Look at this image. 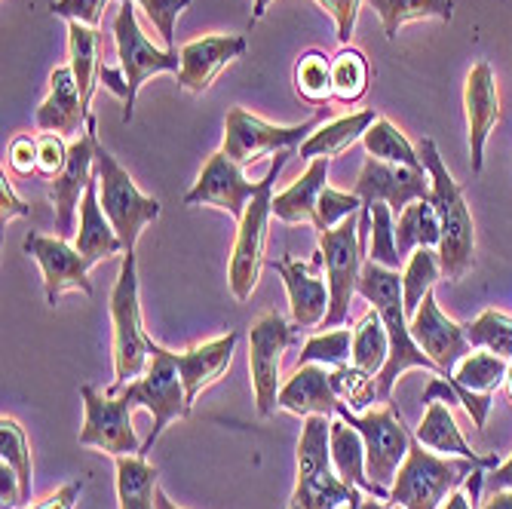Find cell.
Segmentation results:
<instances>
[{
	"label": "cell",
	"instance_id": "cell-1",
	"mask_svg": "<svg viewBox=\"0 0 512 509\" xmlns=\"http://www.w3.org/2000/svg\"><path fill=\"white\" fill-rule=\"evenodd\" d=\"M356 295H362L368 304H375L390 335V359L384 365V372L378 375L381 402H393V387L408 368H430V372L442 375L439 365L411 338V322L405 316V301H402V276L396 270H387L365 258Z\"/></svg>",
	"mask_w": 512,
	"mask_h": 509
},
{
	"label": "cell",
	"instance_id": "cell-2",
	"mask_svg": "<svg viewBox=\"0 0 512 509\" xmlns=\"http://www.w3.org/2000/svg\"><path fill=\"white\" fill-rule=\"evenodd\" d=\"M417 154H421V163L430 172V181H433L430 203H433V209L439 215V227H442L439 267H442L448 283H460L463 276L470 273L473 258H476L473 215H470L467 200H463L460 184L448 175V169L442 163V154H439L433 138H421V145H417Z\"/></svg>",
	"mask_w": 512,
	"mask_h": 509
},
{
	"label": "cell",
	"instance_id": "cell-3",
	"mask_svg": "<svg viewBox=\"0 0 512 509\" xmlns=\"http://www.w3.org/2000/svg\"><path fill=\"white\" fill-rule=\"evenodd\" d=\"M473 470H494V464H479L467 457H439L411 439L408 457L390 488V503L405 509H439L460 485H467Z\"/></svg>",
	"mask_w": 512,
	"mask_h": 509
},
{
	"label": "cell",
	"instance_id": "cell-4",
	"mask_svg": "<svg viewBox=\"0 0 512 509\" xmlns=\"http://www.w3.org/2000/svg\"><path fill=\"white\" fill-rule=\"evenodd\" d=\"M111 326H114V384L108 393H120L129 381L142 378L151 365L154 341L142 322V301H138V270L135 252H123L120 276L111 292Z\"/></svg>",
	"mask_w": 512,
	"mask_h": 509
},
{
	"label": "cell",
	"instance_id": "cell-5",
	"mask_svg": "<svg viewBox=\"0 0 512 509\" xmlns=\"http://www.w3.org/2000/svg\"><path fill=\"white\" fill-rule=\"evenodd\" d=\"M329 430L332 418H322V414L304 418L298 442V482L289 509H338L359 494V488L347 485L332 467Z\"/></svg>",
	"mask_w": 512,
	"mask_h": 509
},
{
	"label": "cell",
	"instance_id": "cell-6",
	"mask_svg": "<svg viewBox=\"0 0 512 509\" xmlns=\"http://www.w3.org/2000/svg\"><path fill=\"white\" fill-rule=\"evenodd\" d=\"M289 157H295V151H279L267 169V175L261 178L258 194L249 200L246 215L240 218V230H237V243H234V255H230V292H234L237 301H249L261 267L267 264V224L273 215V181L283 172V166L289 163Z\"/></svg>",
	"mask_w": 512,
	"mask_h": 509
},
{
	"label": "cell",
	"instance_id": "cell-7",
	"mask_svg": "<svg viewBox=\"0 0 512 509\" xmlns=\"http://www.w3.org/2000/svg\"><path fill=\"white\" fill-rule=\"evenodd\" d=\"M96 175H99L102 209L117 230L123 252H135V243L142 237V230L160 218V203L135 188L129 172L99 142V132H96Z\"/></svg>",
	"mask_w": 512,
	"mask_h": 509
},
{
	"label": "cell",
	"instance_id": "cell-8",
	"mask_svg": "<svg viewBox=\"0 0 512 509\" xmlns=\"http://www.w3.org/2000/svg\"><path fill=\"white\" fill-rule=\"evenodd\" d=\"M338 418L344 424H350L362 442H365V467H368V479L381 485V488H393L399 467L405 464L408 448H411V436L399 418V411L393 402H387L384 408H368L365 414L350 411L347 405L338 402Z\"/></svg>",
	"mask_w": 512,
	"mask_h": 509
},
{
	"label": "cell",
	"instance_id": "cell-9",
	"mask_svg": "<svg viewBox=\"0 0 512 509\" xmlns=\"http://www.w3.org/2000/svg\"><path fill=\"white\" fill-rule=\"evenodd\" d=\"M120 393L132 402V408H148L151 418H154L151 436L142 445L145 457H148V451L154 448V442L163 436V430L172 421L188 418V414H191L188 393H184V381H181V372H178V365H175V353L160 347V344H154L148 372L142 378L129 381Z\"/></svg>",
	"mask_w": 512,
	"mask_h": 509
},
{
	"label": "cell",
	"instance_id": "cell-10",
	"mask_svg": "<svg viewBox=\"0 0 512 509\" xmlns=\"http://www.w3.org/2000/svg\"><path fill=\"white\" fill-rule=\"evenodd\" d=\"M316 237H319V252L325 258V283H329V295H332L322 326L338 329L350 316V298L356 295L362 264L368 258L359 240V212L344 218L335 230H322Z\"/></svg>",
	"mask_w": 512,
	"mask_h": 509
},
{
	"label": "cell",
	"instance_id": "cell-11",
	"mask_svg": "<svg viewBox=\"0 0 512 509\" xmlns=\"http://www.w3.org/2000/svg\"><path fill=\"white\" fill-rule=\"evenodd\" d=\"M114 40H117V56H120V71L126 77L129 86V102L123 105V123L132 120V108H135V96L142 83L154 74H166L181 68V53L178 50H157V46L142 34L135 19V7L132 0H120V10L114 19Z\"/></svg>",
	"mask_w": 512,
	"mask_h": 509
},
{
	"label": "cell",
	"instance_id": "cell-12",
	"mask_svg": "<svg viewBox=\"0 0 512 509\" xmlns=\"http://www.w3.org/2000/svg\"><path fill=\"white\" fill-rule=\"evenodd\" d=\"M316 117L304 120L301 126H273L261 117L249 114L246 108H230L224 120V154L237 166H249L264 154L295 151L313 135Z\"/></svg>",
	"mask_w": 512,
	"mask_h": 509
},
{
	"label": "cell",
	"instance_id": "cell-13",
	"mask_svg": "<svg viewBox=\"0 0 512 509\" xmlns=\"http://www.w3.org/2000/svg\"><path fill=\"white\" fill-rule=\"evenodd\" d=\"M83 408H86V424L80 430L83 448H99L111 457H129L142 454V442L132 427V402L123 393H99L96 387L83 384L80 387Z\"/></svg>",
	"mask_w": 512,
	"mask_h": 509
},
{
	"label": "cell",
	"instance_id": "cell-14",
	"mask_svg": "<svg viewBox=\"0 0 512 509\" xmlns=\"http://www.w3.org/2000/svg\"><path fill=\"white\" fill-rule=\"evenodd\" d=\"M292 341L295 329L279 313H264L249 332V372L261 418H270L279 408V390H283L279 365H283V353Z\"/></svg>",
	"mask_w": 512,
	"mask_h": 509
},
{
	"label": "cell",
	"instance_id": "cell-15",
	"mask_svg": "<svg viewBox=\"0 0 512 509\" xmlns=\"http://www.w3.org/2000/svg\"><path fill=\"white\" fill-rule=\"evenodd\" d=\"M353 194L362 200V206L387 203L393 218H399L411 203L430 200L433 181H430L427 166L424 169H408V166H396V163H384V160L368 157L362 163V172L356 178Z\"/></svg>",
	"mask_w": 512,
	"mask_h": 509
},
{
	"label": "cell",
	"instance_id": "cell-16",
	"mask_svg": "<svg viewBox=\"0 0 512 509\" xmlns=\"http://www.w3.org/2000/svg\"><path fill=\"white\" fill-rule=\"evenodd\" d=\"M96 132H99V123L89 114L86 132L71 145L65 169L50 181V200L56 209V230H59L62 240H68L74 234L77 206L89 188L92 175H96Z\"/></svg>",
	"mask_w": 512,
	"mask_h": 509
},
{
	"label": "cell",
	"instance_id": "cell-17",
	"mask_svg": "<svg viewBox=\"0 0 512 509\" xmlns=\"http://www.w3.org/2000/svg\"><path fill=\"white\" fill-rule=\"evenodd\" d=\"M258 188H261V181H246L243 169L224 151H218L203 166L194 188L184 194V206H215L240 221L246 215L249 200L258 194Z\"/></svg>",
	"mask_w": 512,
	"mask_h": 509
},
{
	"label": "cell",
	"instance_id": "cell-18",
	"mask_svg": "<svg viewBox=\"0 0 512 509\" xmlns=\"http://www.w3.org/2000/svg\"><path fill=\"white\" fill-rule=\"evenodd\" d=\"M22 246L43 270V289L50 304H56L68 289H80L83 295H92V283H89L92 264L77 252V246H71L62 237H43L37 230H31Z\"/></svg>",
	"mask_w": 512,
	"mask_h": 509
},
{
	"label": "cell",
	"instance_id": "cell-19",
	"mask_svg": "<svg viewBox=\"0 0 512 509\" xmlns=\"http://www.w3.org/2000/svg\"><path fill=\"white\" fill-rule=\"evenodd\" d=\"M322 264H325L322 252H316L313 261L267 258V267H273L279 276H283L286 292H289V307H292V322L298 329L322 326L325 313H329L332 295H329V283L319 276Z\"/></svg>",
	"mask_w": 512,
	"mask_h": 509
},
{
	"label": "cell",
	"instance_id": "cell-20",
	"mask_svg": "<svg viewBox=\"0 0 512 509\" xmlns=\"http://www.w3.org/2000/svg\"><path fill=\"white\" fill-rule=\"evenodd\" d=\"M246 53V37L240 34H209L200 40H191L181 46V68H178V86L184 92L203 96L209 83L221 74L234 59Z\"/></svg>",
	"mask_w": 512,
	"mask_h": 509
},
{
	"label": "cell",
	"instance_id": "cell-21",
	"mask_svg": "<svg viewBox=\"0 0 512 509\" xmlns=\"http://www.w3.org/2000/svg\"><path fill=\"white\" fill-rule=\"evenodd\" d=\"M463 108H467V129H470V160H473V172L479 175L485 166V142L500 117L497 83H494V71L488 62L473 65V71L467 74Z\"/></svg>",
	"mask_w": 512,
	"mask_h": 509
},
{
	"label": "cell",
	"instance_id": "cell-22",
	"mask_svg": "<svg viewBox=\"0 0 512 509\" xmlns=\"http://www.w3.org/2000/svg\"><path fill=\"white\" fill-rule=\"evenodd\" d=\"M89 111L83 108L80 89L74 80L71 65L53 68L50 74V96L43 99V105L34 114V123L40 132H56V135H80V129L86 126Z\"/></svg>",
	"mask_w": 512,
	"mask_h": 509
},
{
	"label": "cell",
	"instance_id": "cell-23",
	"mask_svg": "<svg viewBox=\"0 0 512 509\" xmlns=\"http://www.w3.org/2000/svg\"><path fill=\"white\" fill-rule=\"evenodd\" d=\"M237 341H240L237 332H227L224 338H215L209 344L175 353V365H178L181 381H184V393H188V405H194L200 399V393L209 390L227 372L230 359H234Z\"/></svg>",
	"mask_w": 512,
	"mask_h": 509
},
{
	"label": "cell",
	"instance_id": "cell-24",
	"mask_svg": "<svg viewBox=\"0 0 512 509\" xmlns=\"http://www.w3.org/2000/svg\"><path fill=\"white\" fill-rule=\"evenodd\" d=\"M279 408L298 414V418H313V414L335 418L338 396L332 390L325 365H316V362L298 365V372L283 384V390H279Z\"/></svg>",
	"mask_w": 512,
	"mask_h": 509
},
{
	"label": "cell",
	"instance_id": "cell-25",
	"mask_svg": "<svg viewBox=\"0 0 512 509\" xmlns=\"http://www.w3.org/2000/svg\"><path fill=\"white\" fill-rule=\"evenodd\" d=\"M77 252L89 261V264H99L117 252H123V243L117 237L114 224L108 221L102 200H99V175H92L89 188L83 194L80 203V230H77Z\"/></svg>",
	"mask_w": 512,
	"mask_h": 509
},
{
	"label": "cell",
	"instance_id": "cell-26",
	"mask_svg": "<svg viewBox=\"0 0 512 509\" xmlns=\"http://www.w3.org/2000/svg\"><path fill=\"white\" fill-rule=\"evenodd\" d=\"M329 451H332V467H335V473H338L347 485H353V488H359V491H368L371 497L390 500V491H387V488H381V485H375V482L368 479V467H365V442H362V436H359L350 424H344L341 418L332 421V430H329Z\"/></svg>",
	"mask_w": 512,
	"mask_h": 509
},
{
	"label": "cell",
	"instance_id": "cell-27",
	"mask_svg": "<svg viewBox=\"0 0 512 509\" xmlns=\"http://www.w3.org/2000/svg\"><path fill=\"white\" fill-rule=\"evenodd\" d=\"M414 439L421 442L424 448L439 451V454H445V457H467V460H479V464H494V467H500L494 454L485 457V454H476V451L467 445V439H463V433H460V427H457V421H454V414H451V405H445V402H430V405H427V414H424L421 427H417Z\"/></svg>",
	"mask_w": 512,
	"mask_h": 509
},
{
	"label": "cell",
	"instance_id": "cell-28",
	"mask_svg": "<svg viewBox=\"0 0 512 509\" xmlns=\"http://www.w3.org/2000/svg\"><path fill=\"white\" fill-rule=\"evenodd\" d=\"M375 120H378L375 108H365V111H356L350 117L325 123L301 145V157L304 160H332V157H341L344 151H350L359 142V138L368 132V126L375 123Z\"/></svg>",
	"mask_w": 512,
	"mask_h": 509
},
{
	"label": "cell",
	"instance_id": "cell-29",
	"mask_svg": "<svg viewBox=\"0 0 512 509\" xmlns=\"http://www.w3.org/2000/svg\"><path fill=\"white\" fill-rule=\"evenodd\" d=\"M325 178H329V160H310L307 172L292 184V188L273 197V215L286 224H304V221L313 224Z\"/></svg>",
	"mask_w": 512,
	"mask_h": 509
},
{
	"label": "cell",
	"instance_id": "cell-30",
	"mask_svg": "<svg viewBox=\"0 0 512 509\" xmlns=\"http://www.w3.org/2000/svg\"><path fill=\"white\" fill-rule=\"evenodd\" d=\"M99 43H102L99 28H89L83 22H68V56H71L68 65L74 71V80H77V89H80V99H83L86 111L92 102V92H96L99 71H102Z\"/></svg>",
	"mask_w": 512,
	"mask_h": 509
},
{
	"label": "cell",
	"instance_id": "cell-31",
	"mask_svg": "<svg viewBox=\"0 0 512 509\" xmlns=\"http://www.w3.org/2000/svg\"><path fill=\"white\" fill-rule=\"evenodd\" d=\"M114 460L120 509H157V467L148 464L145 454H129Z\"/></svg>",
	"mask_w": 512,
	"mask_h": 509
},
{
	"label": "cell",
	"instance_id": "cell-32",
	"mask_svg": "<svg viewBox=\"0 0 512 509\" xmlns=\"http://www.w3.org/2000/svg\"><path fill=\"white\" fill-rule=\"evenodd\" d=\"M390 359V335L378 310H368L353 329V356L350 362L362 372L381 375Z\"/></svg>",
	"mask_w": 512,
	"mask_h": 509
},
{
	"label": "cell",
	"instance_id": "cell-33",
	"mask_svg": "<svg viewBox=\"0 0 512 509\" xmlns=\"http://www.w3.org/2000/svg\"><path fill=\"white\" fill-rule=\"evenodd\" d=\"M442 240V227L439 215L430 200H417L411 203L399 218H396V249L405 258L411 249H439Z\"/></svg>",
	"mask_w": 512,
	"mask_h": 509
},
{
	"label": "cell",
	"instance_id": "cell-34",
	"mask_svg": "<svg viewBox=\"0 0 512 509\" xmlns=\"http://www.w3.org/2000/svg\"><path fill=\"white\" fill-rule=\"evenodd\" d=\"M368 7L381 16L387 40H396L399 28L411 19L451 22L454 16V0H368Z\"/></svg>",
	"mask_w": 512,
	"mask_h": 509
},
{
	"label": "cell",
	"instance_id": "cell-35",
	"mask_svg": "<svg viewBox=\"0 0 512 509\" xmlns=\"http://www.w3.org/2000/svg\"><path fill=\"white\" fill-rule=\"evenodd\" d=\"M362 145H365L368 157H375V160L396 163V166H408V169H424L417 148H411L408 138L387 117H378L375 123L368 126V132L362 135Z\"/></svg>",
	"mask_w": 512,
	"mask_h": 509
},
{
	"label": "cell",
	"instance_id": "cell-36",
	"mask_svg": "<svg viewBox=\"0 0 512 509\" xmlns=\"http://www.w3.org/2000/svg\"><path fill=\"white\" fill-rule=\"evenodd\" d=\"M368 80V59L353 46H341V53L332 56V99L341 105H356L368 92Z\"/></svg>",
	"mask_w": 512,
	"mask_h": 509
},
{
	"label": "cell",
	"instance_id": "cell-37",
	"mask_svg": "<svg viewBox=\"0 0 512 509\" xmlns=\"http://www.w3.org/2000/svg\"><path fill=\"white\" fill-rule=\"evenodd\" d=\"M506 372H509L506 359L494 356L491 350H482V353L463 356L460 365L454 368V378L463 390H470L476 396H491L497 387H503Z\"/></svg>",
	"mask_w": 512,
	"mask_h": 509
},
{
	"label": "cell",
	"instance_id": "cell-38",
	"mask_svg": "<svg viewBox=\"0 0 512 509\" xmlns=\"http://www.w3.org/2000/svg\"><path fill=\"white\" fill-rule=\"evenodd\" d=\"M329 381H332V390H335L338 402L347 405L356 414H365L371 405L381 399V393H378V375L362 372V368H356L353 362L338 365V368H329Z\"/></svg>",
	"mask_w": 512,
	"mask_h": 509
},
{
	"label": "cell",
	"instance_id": "cell-39",
	"mask_svg": "<svg viewBox=\"0 0 512 509\" xmlns=\"http://www.w3.org/2000/svg\"><path fill=\"white\" fill-rule=\"evenodd\" d=\"M439 252L433 249H417L402 273V301H405V316L414 319L417 307H421V301L433 292L436 280H439Z\"/></svg>",
	"mask_w": 512,
	"mask_h": 509
},
{
	"label": "cell",
	"instance_id": "cell-40",
	"mask_svg": "<svg viewBox=\"0 0 512 509\" xmlns=\"http://www.w3.org/2000/svg\"><path fill=\"white\" fill-rule=\"evenodd\" d=\"M295 92L307 105H316V108L329 102L332 99V59L319 50L301 53V59L295 62Z\"/></svg>",
	"mask_w": 512,
	"mask_h": 509
},
{
	"label": "cell",
	"instance_id": "cell-41",
	"mask_svg": "<svg viewBox=\"0 0 512 509\" xmlns=\"http://www.w3.org/2000/svg\"><path fill=\"white\" fill-rule=\"evenodd\" d=\"M467 338H470V347L491 350L494 356L512 362V316L485 310L467 326Z\"/></svg>",
	"mask_w": 512,
	"mask_h": 509
},
{
	"label": "cell",
	"instance_id": "cell-42",
	"mask_svg": "<svg viewBox=\"0 0 512 509\" xmlns=\"http://www.w3.org/2000/svg\"><path fill=\"white\" fill-rule=\"evenodd\" d=\"M0 460L16 470L19 482H22V503H31V451H28V439L25 430L19 427V421L13 418H0Z\"/></svg>",
	"mask_w": 512,
	"mask_h": 509
},
{
	"label": "cell",
	"instance_id": "cell-43",
	"mask_svg": "<svg viewBox=\"0 0 512 509\" xmlns=\"http://www.w3.org/2000/svg\"><path fill=\"white\" fill-rule=\"evenodd\" d=\"M371 209V240H368V261H375L387 270L402 267V255L396 249V221L387 203H375Z\"/></svg>",
	"mask_w": 512,
	"mask_h": 509
},
{
	"label": "cell",
	"instance_id": "cell-44",
	"mask_svg": "<svg viewBox=\"0 0 512 509\" xmlns=\"http://www.w3.org/2000/svg\"><path fill=\"white\" fill-rule=\"evenodd\" d=\"M353 356V332L350 329H335V332H325V335H313L304 350L298 365H325V368H338L347 365V359Z\"/></svg>",
	"mask_w": 512,
	"mask_h": 509
},
{
	"label": "cell",
	"instance_id": "cell-45",
	"mask_svg": "<svg viewBox=\"0 0 512 509\" xmlns=\"http://www.w3.org/2000/svg\"><path fill=\"white\" fill-rule=\"evenodd\" d=\"M359 209H362V200L356 194H341L325 184L319 194V203H316V221H313L316 234H322V230H335L344 218L356 215Z\"/></svg>",
	"mask_w": 512,
	"mask_h": 509
},
{
	"label": "cell",
	"instance_id": "cell-46",
	"mask_svg": "<svg viewBox=\"0 0 512 509\" xmlns=\"http://www.w3.org/2000/svg\"><path fill=\"white\" fill-rule=\"evenodd\" d=\"M322 10H329L335 25H338V40L341 46H350V37H353V28H356V16H359V7L362 0H316ZM270 7V0H255L252 4V22H258Z\"/></svg>",
	"mask_w": 512,
	"mask_h": 509
},
{
	"label": "cell",
	"instance_id": "cell-47",
	"mask_svg": "<svg viewBox=\"0 0 512 509\" xmlns=\"http://www.w3.org/2000/svg\"><path fill=\"white\" fill-rule=\"evenodd\" d=\"M132 4H138L145 10V16L151 19V25L163 37L166 50H175V19L191 7V0H132Z\"/></svg>",
	"mask_w": 512,
	"mask_h": 509
},
{
	"label": "cell",
	"instance_id": "cell-48",
	"mask_svg": "<svg viewBox=\"0 0 512 509\" xmlns=\"http://www.w3.org/2000/svg\"><path fill=\"white\" fill-rule=\"evenodd\" d=\"M68 145H65V135L56 132H43L37 138V175H43L46 181H53L65 163H68Z\"/></svg>",
	"mask_w": 512,
	"mask_h": 509
},
{
	"label": "cell",
	"instance_id": "cell-49",
	"mask_svg": "<svg viewBox=\"0 0 512 509\" xmlns=\"http://www.w3.org/2000/svg\"><path fill=\"white\" fill-rule=\"evenodd\" d=\"M105 4L108 0H53L50 13L62 16L68 22H83L89 28H99V22L105 16Z\"/></svg>",
	"mask_w": 512,
	"mask_h": 509
},
{
	"label": "cell",
	"instance_id": "cell-50",
	"mask_svg": "<svg viewBox=\"0 0 512 509\" xmlns=\"http://www.w3.org/2000/svg\"><path fill=\"white\" fill-rule=\"evenodd\" d=\"M7 163L22 178L34 175L37 172V138L34 135H16L7 148Z\"/></svg>",
	"mask_w": 512,
	"mask_h": 509
},
{
	"label": "cell",
	"instance_id": "cell-51",
	"mask_svg": "<svg viewBox=\"0 0 512 509\" xmlns=\"http://www.w3.org/2000/svg\"><path fill=\"white\" fill-rule=\"evenodd\" d=\"M22 503V482L16 470L0 464V509H16Z\"/></svg>",
	"mask_w": 512,
	"mask_h": 509
},
{
	"label": "cell",
	"instance_id": "cell-52",
	"mask_svg": "<svg viewBox=\"0 0 512 509\" xmlns=\"http://www.w3.org/2000/svg\"><path fill=\"white\" fill-rule=\"evenodd\" d=\"M19 215H28V206L16 197L13 184L7 181V175H0V221H13Z\"/></svg>",
	"mask_w": 512,
	"mask_h": 509
},
{
	"label": "cell",
	"instance_id": "cell-53",
	"mask_svg": "<svg viewBox=\"0 0 512 509\" xmlns=\"http://www.w3.org/2000/svg\"><path fill=\"white\" fill-rule=\"evenodd\" d=\"M80 491H83V482H68L65 488L40 500L37 506H25V509H74V503L80 500Z\"/></svg>",
	"mask_w": 512,
	"mask_h": 509
},
{
	"label": "cell",
	"instance_id": "cell-54",
	"mask_svg": "<svg viewBox=\"0 0 512 509\" xmlns=\"http://www.w3.org/2000/svg\"><path fill=\"white\" fill-rule=\"evenodd\" d=\"M99 80L108 86V92H114V96L126 105L129 102V86H126V77H123V71H117V68H108V65H102V71H99Z\"/></svg>",
	"mask_w": 512,
	"mask_h": 509
},
{
	"label": "cell",
	"instance_id": "cell-55",
	"mask_svg": "<svg viewBox=\"0 0 512 509\" xmlns=\"http://www.w3.org/2000/svg\"><path fill=\"white\" fill-rule=\"evenodd\" d=\"M485 482H488L491 491H509L512 488V457L506 460V464L494 467L491 476H485Z\"/></svg>",
	"mask_w": 512,
	"mask_h": 509
},
{
	"label": "cell",
	"instance_id": "cell-56",
	"mask_svg": "<svg viewBox=\"0 0 512 509\" xmlns=\"http://www.w3.org/2000/svg\"><path fill=\"white\" fill-rule=\"evenodd\" d=\"M485 476H488V470H473V476L467 479V497H470L473 503H476V500H479V494H482Z\"/></svg>",
	"mask_w": 512,
	"mask_h": 509
},
{
	"label": "cell",
	"instance_id": "cell-57",
	"mask_svg": "<svg viewBox=\"0 0 512 509\" xmlns=\"http://www.w3.org/2000/svg\"><path fill=\"white\" fill-rule=\"evenodd\" d=\"M482 509H512V488L509 491H494V497Z\"/></svg>",
	"mask_w": 512,
	"mask_h": 509
},
{
	"label": "cell",
	"instance_id": "cell-58",
	"mask_svg": "<svg viewBox=\"0 0 512 509\" xmlns=\"http://www.w3.org/2000/svg\"><path fill=\"white\" fill-rule=\"evenodd\" d=\"M439 509H473V506H470V497H467V494H463V491H454Z\"/></svg>",
	"mask_w": 512,
	"mask_h": 509
},
{
	"label": "cell",
	"instance_id": "cell-59",
	"mask_svg": "<svg viewBox=\"0 0 512 509\" xmlns=\"http://www.w3.org/2000/svg\"><path fill=\"white\" fill-rule=\"evenodd\" d=\"M362 509H393V503H384L381 497H371V500L362 497Z\"/></svg>",
	"mask_w": 512,
	"mask_h": 509
},
{
	"label": "cell",
	"instance_id": "cell-60",
	"mask_svg": "<svg viewBox=\"0 0 512 509\" xmlns=\"http://www.w3.org/2000/svg\"><path fill=\"white\" fill-rule=\"evenodd\" d=\"M157 509H178V506L166 497V491H163V488H157Z\"/></svg>",
	"mask_w": 512,
	"mask_h": 509
},
{
	"label": "cell",
	"instance_id": "cell-61",
	"mask_svg": "<svg viewBox=\"0 0 512 509\" xmlns=\"http://www.w3.org/2000/svg\"><path fill=\"white\" fill-rule=\"evenodd\" d=\"M338 509H362V491L353 497V500H347V503H341Z\"/></svg>",
	"mask_w": 512,
	"mask_h": 509
},
{
	"label": "cell",
	"instance_id": "cell-62",
	"mask_svg": "<svg viewBox=\"0 0 512 509\" xmlns=\"http://www.w3.org/2000/svg\"><path fill=\"white\" fill-rule=\"evenodd\" d=\"M503 387H506V396H509V402H512V362H509V372H506V381H503Z\"/></svg>",
	"mask_w": 512,
	"mask_h": 509
},
{
	"label": "cell",
	"instance_id": "cell-63",
	"mask_svg": "<svg viewBox=\"0 0 512 509\" xmlns=\"http://www.w3.org/2000/svg\"><path fill=\"white\" fill-rule=\"evenodd\" d=\"M393 509H405V506H393Z\"/></svg>",
	"mask_w": 512,
	"mask_h": 509
}]
</instances>
